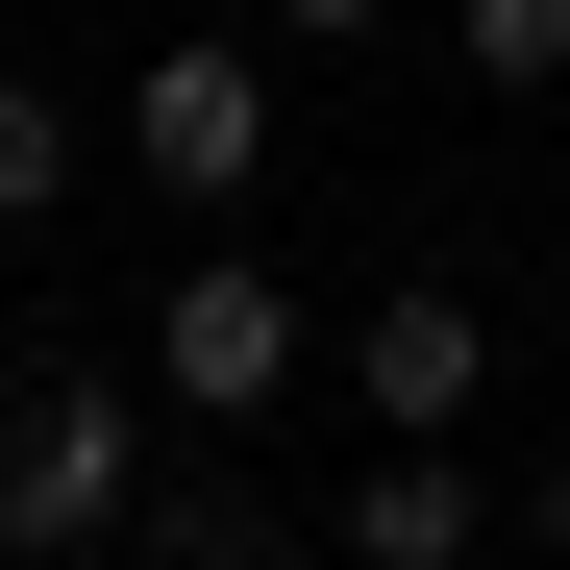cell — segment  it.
Wrapping results in <instances>:
<instances>
[{
  "label": "cell",
  "mask_w": 570,
  "mask_h": 570,
  "mask_svg": "<svg viewBox=\"0 0 570 570\" xmlns=\"http://www.w3.org/2000/svg\"><path fill=\"white\" fill-rule=\"evenodd\" d=\"M149 397H199V422H273V397H298V298H273L248 248H199V273L149 298Z\"/></svg>",
  "instance_id": "obj_1"
},
{
  "label": "cell",
  "mask_w": 570,
  "mask_h": 570,
  "mask_svg": "<svg viewBox=\"0 0 570 570\" xmlns=\"http://www.w3.org/2000/svg\"><path fill=\"white\" fill-rule=\"evenodd\" d=\"M125 149L174 174V199H248V174H273V50H224V26H174V50L125 75Z\"/></svg>",
  "instance_id": "obj_2"
},
{
  "label": "cell",
  "mask_w": 570,
  "mask_h": 570,
  "mask_svg": "<svg viewBox=\"0 0 570 570\" xmlns=\"http://www.w3.org/2000/svg\"><path fill=\"white\" fill-rule=\"evenodd\" d=\"M125 497H149V422H125V397H26V422H0V546H26V570L100 546Z\"/></svg>",
  "instance_id": "obj_3"
},
{
  "label": "cell",
  "mask_w": 570,
  "mask_h": 570,
  "mask_svg": "<svg viewBox=\"0 0 570 570\" xmlns=\"http://www.w3.org/2000/svg\"><path fill=\"white\" fill-rule=\"evenodd\" d=\"M347 397H372V422H397V446H446L471 397H497V323H471V298H446V273H397V298H372V323H347Z\"/></svg>",
  "instance_id": "obj_4"
},
{
  "label": "cell",
  "mask_w": 570,
  "mask_h": 570,
  "mask_svg": "<svg viewBox=\"0 0 570 570\" xmlns=\"http://www.w3.org/2000/svg\"><path fill=\"white\" fill-rule=\"evenodd\" d=\"M347 570H471V471H446V446H397V471L347 497Z\"/></svg>",
  "instance_id": "obj_5"
},
{
  "label": "cell",
  "mask_w": 570,
  "mask_h": 570,
  "mask_svg": "<svg viewBox=\"0 0 570 570\" xmlns=\"http://www.w3.org/2000/svg\"><path fill=\"white\" fill-rule=\"evenodd\" d=\"M75 199V100H50V75H0V224H50Z\"/></svg>",
  "instance_id": "obj_6"
},
{
  "label": "cell",
  "mask_w": 570,
  "mask_h": 570,
  "mask_svg": "<svg viewBox=\"0 0 570 570\" xmlns=\"http://www.w3.org/2000/svg\"><path fill=\"white\" fill-rule=\"evenodd\" d=\"M446 50L497 75V100H546V75H570V0H446Z\"/></svg>",
  "instance_id": "obj_7"
},
{
  "label": "cell",
  "mask_w": 570,
  "mask_h": 570,
  "mask_svg": "<svg viewBox=\"0 0 570 570\" xmlns=\"http://www.w3.org/2000/svg\"><path fill=\"white\" fill-rule=\"evenodd\" d=\"M372 26H397V0H273V50H372Z\"/></svg>",
  "instance_id": "obj_8"
},
{
  "label": "cell",
  "mask_w": 570,
  "mask_h": 570,
  "mask_svg": "<svg viewBox=\"0 0 570 570\" xmlns=\"http://www.w3.org/2000/svg\"><path fill=\"white\" fill-rule=\"evenodd\" d=\"M0 570H26V546H0Z\"/></svg>",
  "instance_id": "obj_9"
}]
</instances>
